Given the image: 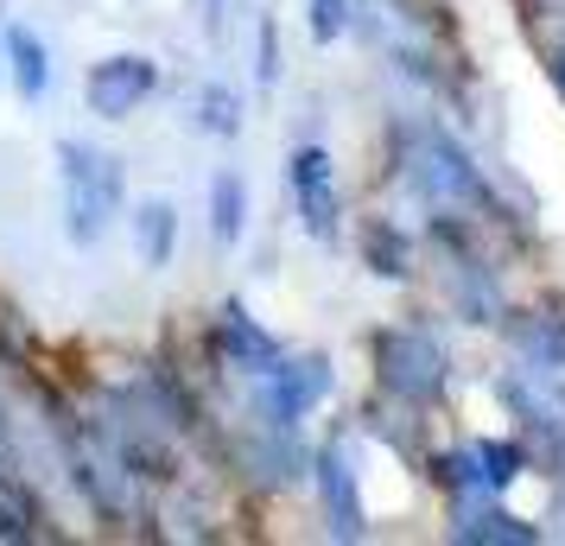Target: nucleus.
<instances>
[{"label": "nucleus", "instance_id": "1", "mask_svg": "<svg viewBox=\"0 0 565 546\" xmlns=\"http://www.w3.org/2000/svg\"><path fill=\"white\" fill-rule=\"evenodd\" d=\"M401 147H407L401 172H407V184L426 197V210H438V216H495V223H509L502 191L489 184L477 153H470L451 128L413 121V128H401Z\"/></svg>", "mask_w": 565, "mask_h": 546}, {"label": "nucleus", "instance_id": "2", "mask_svg": "<svg viewBox=\"0 0 565 546\" xmlns=\"http://www.w3.org/2000/svg\"><path fill=\"white\" fill-rule=\"evenodd\" d=\"M57 216H64V235L71 248H96L121 216H128V165L96 147V140H57Z\"/></svg>", "mask_w": 565, "mask_h": 546}, {"label": "nucleus", "instance_id": "3", "mask_svg": "<svg viewBox=\"0 0 565 546\" xmlns=\"http://www.w3.org/2000/svg\"><path fill=\"white\" fill-rule=\"evenodd\" d=\"M369 368H375V388L407 414H438L451 394V350L426 318L375 324L369 331Z\"/></svg>", "mask_w": 565, "mask_h": 546}, {"label": "nucleus", "instance_id": "4", "mask_svg": "<svg viewBox=\"0 0 565 546\" xmlns=\"http://www.w3.org/2000/svg\"><path fill=\"white\" fill-rule=\"evenodd\" d=\"M433 267H438V287H445V306H451L463 324H477V331H495V324H502L509 292L495 280V267L477 255L463 216H433Z\"/></svg>", "mask_w": 565, "mask_h": 546}, {"label": "nucleus", "instance_id": "5", "mask_svg": "<svg viewBox=\"0 0 565 546\" xmlns=\"http://www.w3.org/2000/svg\"><path fill=\"white\" fill-rule=\"evenodd\" d=\"M356 32L401 71V77H419L426 89H445V83H451L445 52H438L433 26H426V13H419L413 0H356Z\"/></svg>", "mask_w": 565, "mask_h": 546}, {"label": "nucleus", "instance_id": "6", "mask_svg": "<svg viewBox=\"0 0 565 546\" xmlns=\"http://www.w3.org/2000/svg\"><path fill=\"white\" fill-rule=\"evenodd\" d=\"M337 388V363L324 350H286L280 363L267 368L260 382H248V419H267V426H292L311 419Z\"/></svg>", "mask_w": 565, "mask_h": 546}, {"label": "nucleus", "instance_id": "7", "mask_svg": "<svg viewBox=\"0 0 565 546\" xmlns=\"http://www.w3.org/2000/svg\"><path fill=\"white\" fill-rule=\"evenodd\" d=\"M495 400H502V414L514 419V432L527 439V451H534V464L553 451V439L565 432V368H495Z\"/></svg>", "mask_w": 565, "mask_h": 546}, {"label": "nucleus", "instance_id": "8", "mask_svg": "<svg viewBox=\"0 0 565 546\" xmlns=\"http://www.w3.org/2000/svg\"><path fill=\"white\" fill-rule=\"evenodd\" d=\"M286 191H292V216L318 248L343 242V184H337V159L318 140H299L286 159Z\"/></svg>", "mask_w": 565, "mask_h": 546}, {"label": "nucleus", "instance_id": "9", "mask_svg": "<svg viewBox=\"0 0 565 546\" xmlns=\"http://www.w3.org/2000/svg\"><path fill=\"white\" fill-rule=\"evenodd\" d=\"M159 89H166L159 57H147V52H108V57H96V64H89V77H83V108H89L96 121H134Z\"/></svg>", "mask_w": 565, "mask_h": 546}, {"label": "nucleus", "instance_id": "10", "mask_svg": "<svg viewBox=\"0 0 565 546\" xmlns=\"http://www.w3.org/2000/svg\"><path fill=\"white\" fill-rule=\"evenodd\" d=\"M230 470H242L255 490H292L306 483L311 470V451L299 445L292 426H267V419H242V432L230 439Z\"/></svg>", "mask_w": 565, "mask_h": 546}, {"label": "nucleus", "instance_id": "11", "mask_svg": "<svg viewBox=\"0 0 565 546\" xmlns=\"http://www.w3.org/2000/svg\"><path fill=\"white\" fill-rule=\"evenodd\" d=\"M311 495H318V515L331 527V540H369V502H362V477L350 464V445L324 439L311 445Z\"/></svg>", "mask_w": 565, "mask_h": 546}, {"label": "nucleus", "instance_id": "12", "mask_svg": "<svg viewBox=\"0 0 565 546\" xmlns=\"http://www.w3.org/2000/svg\"><path fill=\"white\" fill-rule=\"evenodd\" d=\"M210 356H216V368H230L235 382H260V375L286 356V343L274 338L242 299H223L216 318H210Z\"/></svg>", "mask_w": 565, "mask_h": 546}, {"label": "nucleus", "instance_id": "13", "mask_svg": "<svg viewBox=\"0 0 565 546\" xmlns=\"http://www.w3.org/2000/svg\"><path fill=\"white\" fill-rule=\"evenodd\" d=\"M458 546H540L546 527L527 515L502 508V495H477V502H451V527H445Z\"/></svg>", "mask_w": 565, "mask_h": 546}, {"label": "nucleus", "instance_id": "14", "mask_svg": "<svg viewBox=\"0 0 565 546\" xmlns=\"http://www.w3.org/2000/svg\"><path fill=\"white\" fill-rule=\"evenodd\" d=\"M502 338L514 343V356L534 368H565V306H509L502 324H495Z\"/></svg>", "mask_w": 565, "mask_h": 546}, {"label": "nucleus", "instance_id": "15", "mask_svg": "<svg viewBox=\"0 0 565 546\" xmlns=\"http://www.w3.org/2000/svg\"><path fill=\"white\" fill-rule=\"evenodd\" d=\"M0 64H7V83H13L20 103H45V96H52L57 57L26 20H7V32H0Z\"/></svg>", "mask_w": 565, "mask_h": 546}, {"label": "nucleus", "instance_id": "16", "mask_svg": "<svg viewBox=\"0 0 565 546\" xmlns=\"http://www.w3.org/2000/svg\"><path fill=\"white\" fill-rule=\"evenodd\" d=\"M356 255L375 280H387V287H407L413 274H419V242H413V229L394 223V216H362Z\"/></svg>", "mask_w": 565, "mask_h": 546}, {"label": "nucleus", "instance_id": "17", "mask_svg": "<svg viewBox=\"0 0 565 546\" xmlns=\"http://www.w3.org/2000/svg\"><path fill=\"white\" fill-rule=\"evenodd\" d=\"M128 242H134V260L147 267V274H166L172 255H179V204L172 197H140L128 204Z\"/></svg>", "mask_w": 565, "mask_h": 546}, {"label": "nucleus", "instance_id": "18", "mask_svg": "<svg viewBox=\"0 0 565 546\" xmlns=\"http://www.w3.org/2000/svg\"><path fill=\"white\" fill-rule=\"evenodd\" d=\"M204 204H210V242H216V248H242L248 216H255V191H248V179H242L235 165H223V172L210 179Z\"/></svg>", "mask_w": 565, "mask_h": 546}, {"label": "nucleus", "instance_id": "19", "mask_svg": "<svg viewBox=\"0 0 565 546\" xmlns=\"http://www.w3.org/2000/svg\"><path fill=\"white\" fill-rule=\"evenodd\" d=\"M191 128L210 133V140H235V133L248 128V103H242V89L223 77L198 83V96H191Z\"/></svg>", "mask_w": 565, "mask_h": 546}, {"label": "nucleus", "instance_id": "20", "mask_svg": "<svg viewBox=\"0 0 565 546\" xmlns=\"http://www.w3.org/2000/svg\"><path fill=\"white\" fill-rule=\"evenodd\" d=\"M0 540H52L45 502L32 495V483L20 470H0Z\"/></svg>", "mask_w": 565, "mask_h": 546}, {"label": "nucleus", "instance_id": "21", "mask_svg": "<svg viewBox=\"0 0 565 546\" xmlns=\"http://www.w3.org/2000/svg\"><path fill=\"white\" fill-rule=\"evenodd\" d=\"M356 32V0H306V39L311 45H343Z\"/></svg>", "mask_w": 565, "mask_h": 546}, {"label": "nucleus", "instance_id": "22", "mask_svg": "<svg viewBox=\"0 0 565 546\" xmlns=\"http://www.w3.org/2000/svg\"><path fill=\"white\" fill-rule=\"evenodd\" d=\"M286 77V52H280V20L260 7L255 13V83L260 89H280Z\"/></svg>", "mask_w": 565, "mask_h": 546}, {"label": "nucleus", "instance_id": "23", "mask_svg": "<svg viewBox=\"0 0 565 546\" xmlns=\"http://www.w3.org/2000/svg\"><path fill=\"white\" fill-rule=\"evenodd\" d=\"M546 83H553V96L565 103V26L546 39Z\"/></svg>", "mask_w": 565, "mask_h": 546}, {"label": "nucleus", "instance_id": "24", "mask_svg": "<svg viewBox=\"0 0 565 546\" xmlns=\"http://www.w3.org/2000/svg\"><path fill=\"white\" fill-rule=\"evenodd\" d=\"M191 13H198V26L216 39V32H223V20H230V0H191Z\"/></svg>", "mask_w": 565, "mask_h": 546}, {"label": "nucleus", "instance_id": "25", "mask_svg": "<svg viewBox=\"0 0 565 546\" xmlns=\"http://www.w3.org/2000/svg\"><path fill=\"white\" fill-rule=\"evenodd\" d=\"M540 470H546V477H559V483H565V432H559V439H553V451L540 458Z\"/></svg>", "mask_w": 565, "mask_h": 546}, {"label": "nucleus", "instance_id": "26", "mask_svg": "<svg viewBox=\"0 0 565 546\" xmlns=\"http://www.w3.org/2000/svg\"><path fill=\"white\" fill-rule=\"evenodd\" d=\"M0 32H7V0H0Z\"/></svg>", "mask_w": 565, "mask_h": 546}]
</instances>
